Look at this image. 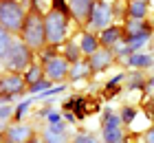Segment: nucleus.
Returning <instances> with one entry per match:
<instances>
[{"label": "nucleus", "instance_id": "nucleus-1", "mask_svg": "<svg viewBox=\"0 0 154 143\" xmlns=\"http://www.w3.org/2000/svg\"><path fill=\"white\" fill-rule=\"evenodd\" d=\"M20 40L31 51H42L46 46V26H44V16L40 13V9H31L26 13L24 26L20 31Z\"/></svg>", "mask_w": 154, "mask_h": 143}, {"label": "nucleus", "instance_id": "nucleus-2", "mask_svg": "<svg viewBox=\"0 0 154 143\" xmlns=\"http://www.w3.org/2000/svg\"><path fill=\"white\" fill-rule=\"evenodd\" d=\"M24 7L18 0H0V26H5L9 33H20L24 26Z\"/></svg>", "mask_w": 154, "mask_h": 143}, {"label": "nucleus", "instance_id": "nucleus-3", "mask_svg": "<svg viewBox=\"0 0 154 143\" xmlns=\"http://www.w3.org/2000/svg\"><path fill=\"white\" fill-rule=\"evenodd\" d=\"M31 60H33V51H31V48L26 46L22 40H13L2 62H5V68L7 70L20 73V70H24V68L31 66Z\"/></svg>", "mask_w": 154, "mask_h": 143}, {"label": "nucleus", "instance_id": "nucleus-4", "mask_svg": "<svg viewBox=\"0 0 154 143\" xmlns=\"http://www.w3.org/2000/svg\"><path fill=\"white\" fill-rule=\"evenodd\" d=\"M44 26H46V44L60 46L66 40V26H68V16L62 11L51 9L44 16Z\"/></svg>", "mask_w": 154, "mask_h": 143}, {"label": "nucleus", "instance_id": "nucleus-5", "mask_svg": "<svg viewBox=\"0 0 154 143\" xmlns=\"http://www.w3.org/2000/svg\"><path fill=\"white\" fill-rule=\"evenodd\" d=\"M110 20H112V5L106 2V0H97L93 16H90V29L95 31H103V29L110 26Z\"/></svg>", "mask_w": 154, "mask_h": 143}, {"label": "nucleus", "instance_id": "nucleus-6", "mask_svg": "<svg viewBox=\"0 0 154 143\" xmlns=\"http://www.w3.org/2000/svg\"><path fill=\"white\" fill-rule=\"evenodd\" d=\"M97 0H68V9H71V16L75 18V22L86 24L90 22V16H93Z\"/></svg>", "mask_w": 154, "mask_h": 143}, {"label": "nucleus", "instance_id": "nucleus-7", "mask_svg": "<svg viewBox=\"0 0 154 143\" xmlns=\"http://www.w3.org/2000/svg\"><path fill=\"white\" fill-rule=\"evenodd\" d=\"M24 75H18V73H11V75H5L0 79V95H24Z\"/></svg>", "mask_w": 154, "mask_h": 143}, {"label": "nucleus", "instance_id": "nucleus-8", "mask_svg": "<svg viewBox=\"0 0 154 143\" xmlns=\"http://www.w3.org/2000/svg\"><path fill=\"white\" fill-rule=\"evenodd\" d=\"M68 73H71V70H68L66 57H55V60L44 64V75H46V79H51L53 84L55 82H62Z\"/></svg>", "mask_w": 154, "mask_h": 143}, {"label": "nucleus", "instance_id": "nucleus-9", "mask_svg": "<svg viewBox=\"0 0 154 143\" xmlns=\"http://www.w3.org/2000/svg\"><path fill=\"white\" fill-rule=\"evenodd\" d=\"M31 139H33V128L26 126V123L11 126V128H7V132H5L7 143H29Z\"/></svg>", "mask_w": 154, "mask_h": 143}, {"label": "nucleus", "instance_id": "nucleus-10", "mask_svg": "<svg viewBox=\"0 0 154 143\" xmlns=\"http://www.w3.org/2000/svg\"><path fill=\"white\" fill-rule=\"evenodd\" d=\"M112 60H115V53L110 51V48H99L97 53H93L88 57L93 73H101V70H106L110 64H112Z\"/></svg>", "mask_w": 154, "mask_h": 143}, {"label": "nucleus", "instance_id": "nucleus-11", "mask_svg": "<svg viewBox=\"0 0 154 143\" xmlns=\"http://www.w3.org/2000/svg\"><path fill=\"white\" fill-rule=\"evenodd\" d=\"M44 143H68V130H66V123H51L44 130V137H42Z\"/></svg>", "mask_w": 154, "mask_h": 143}, {"label": "nucleus", "instance_id": "nucleus-12", "mask_svg": "<svg viewBox=\"0 0 154 143\" xmlns=\"http://www.w3.org/2000/svg\"><path fill=\"white\" fill-rule=\"evenodd\" d=\"M123 29L121 26H115V24H110L108 29H103V31L99 33V44L101 48H112L115 44H119V42L123 40Z\"/></svg>", "mask_w": 154, "mask_h": 143}, {"label": "nucleus", "instance_id": "nucleus-13", "mask_svg": "<svg viewBox=\"0 0 154 143\" xmlns=\"http://www.w3.org/2000/svg\"><path fill=\"white\" fill-rule=\"evenodd\" d=\"M79 48H82V55H93L101 48L99 44V38H95L93 33H82V42H79Z\"/></svg>", "mask_w": 154, "mask_h": 143}, {"label": "nucleus", "instance_id": "nucleus-14", "mask_svg": "<svg viewBox=\"0 0 154 143\" xmlns=\"http://www.w3.org/2000/svg\"><path fill=\"white\" fill-rule=\"evenodd\" d=\"M125 62H128V66H132V68H148V66L154 64V57L150 53H132Z\"/></svg>", "mask_w": 154, "mask_h": 143}, {"label": "nucleus", "instance_id": "nucleus-15", "mask_svg": "<svg viewBox=\"0 0 154 143\" xmlns=\"http://www.w3.org/2000/svg\"><path fill=\"white\" fill-rule=\"evenodd\" d=\"M93 73V68H90V62L88 60H79L73 64V70H71V79L73 82H82L84 77H88Z\"/></svg>", "mask_w": 154, "mask_h": 143}, {"label": "nucleus", "instance_id": "nucleus-16", "mask_svg": "<svg viewBox=\"0 0 154 143\" xmlns=\"http://www.w3.org/2000/svg\"><path fill=\"white\" fill-rule=\"evenodd\" d=\"M64 108H66V112H75V117L77 119H82V117H86V99L84 97H71L68 101L64 104Z\"/></svg>", "mask_w": 154, "mask_h": 143}, {"label": "nucleus", "instance_id": "nucleus-17", "mask_svg": "<svg viewBox=\"0 0 154 143\" xmlns=\"http://www.w3.org/2000/svg\"><path fill=\"white\" fill-rule=\"evenodd\" d=\"M145 13H148V2H143V0H130L128 5V16L132 20H143Z\"/></svg>", "mask_w": 154, "mask_h": 143}, {"label": "nucleus", "instance_id": "nucleus-18", "mask_svg": "<svg viewBox=\"0 0 154 143\" xmlns=\"http://www.w3.org/2000/svg\"><path fill=\"white\" fill-rule=\"evenodd\" d=\"M42 79H44V68H42L40 64H31V66L26 68V73H24V82L29 86H33V84H38Z\"/></svg>", "mask_w": 154, "mask_h": 143}, {"label": "nucleus", "instance_id": "nucleus-19", "mask_svg": "<svg viewBox=\"0 0 154 143\" xmlns=\"http://www.w3.org/2000/svg\"><path fill=\"white\" fill-rule=\"evenodd\" d=\"M125 79H128V86H125L128 90H145V77H143L141 70H134V73H130Z\"/></svg>", "mask_w": 154, "mask_h": 143}, {"label": "nucleus", "instance_id": "nucleus-20", "mask_svg": "<svg viewBox=\"0 0 154 143\" xmlns=\"http://www.w3.org/2000/svg\"><path fill=\"white\" fill-rule=\"evenodd\" d=\"M101 137H103V143H123L125 141L121 128H106V126H103Z\"/></svg>", "mask_w": 154, "mask_h": 143}, {"label": "nucleus", "instance_id": "nucleus-21", "mask_svg": "<svg viewBox=\"0 0 154 143\" xmlns=\"http://www.w3.org/2000/svg\"><path fill=\"white\" fill-rule=\"evenodd\" d=\"M64 55H66V62H71V64L79 62L82 60V48H79V44H75L73 40H68L66 42V48H64Z\"/></svg>", "mask_w": 154, "mask_h": 143}, {"label": "nucleus", "instance_id": "nucleus-22", "mask_svg": "<svg viewBox=\"0 0 154 143\" xmlns=\"http://www.w3.org/2000/svg\"><path fill=\"white\" fill-rule=\"evenodd\" d=\"M11 42H13L11 33L7 31L5 26H0V60H5V55H7V51H9Z\"/></svg>", "mask_w": 154, "mask_h": 143}, {"label": "nucleus", "instance_id": "nucleus-23", "mask_svg": "<svg viewBox=\"0 0 154 143\" xmlns=\"http://www.w3.org/2000/svg\"><path fill=\"white\" fill-rule=\"evenodd\" d=\"M121 114H115L110 108H106L103 110V126L106 128H121Z\"/></svg>", "mask_w": 154, "mask_h": 143}, {"label": "nucleus", "instance_id": "nucleus-24", "mask_svg": "<svg viewBox=\"0 0 154 143\" xmlns=\"http://www.w3.org/2000/svg\"><path fill=\"white\" fill-rule=\"evenodd\" d=\"M145 26H148V22H143V20H130V22H125V35H137Z\"/></svg>", "mask_w": 154, "mask_h": 143}, {"label": "nucleus", "instance_id": "nucleus-25", "mask_svg": "<svg viewBox=\"0 0 154 143\" xmlns=\"http://www.w3.org/2000/svg\"><path fill=\"white\" fill-rule=\"evenodd\" d=\"M48 88H53V82L51 79H46V77H44V79H42V82H38V84H33V86H29V90L33 92V95H40V92H44V90H48Z\"/></svg>", "mask_w": 154, "mask_h": 143}, {"label": "nucleus", "instance_id": "nucleus-26", "mask_svg": "<svg viewBox=\"0 0 154 143\" xmlns=\"http://www.w3.org/2000/svg\"><path fill=\"white\" fill-rule=\"evenodd\" d=\"M57 57V46H53V44H46L44 48H42V62H51V60H55Z\"/></svg>", "mask_w": 154, "mask_h": 143}, {"label": "nucleus", "instance_id": "nucleus-27", "mask_svg": "<svg viewBox=\"0 0 154 143\" xmlns=\"http://www.w3.org/2000/svg\"><path fill=\"white\" fill-rule=\"evenodd\" d=\"M64 90H66V86H64V84L53 86V88H48V90H44V92H40L38 99H46V97H51V95H60V92H64Z\"/></svg>", "mask_w": 154, "mask_h": 143}, {"label": "nucleus", "instance_id": "nucleus-28", "mask_svg": "<svg viewBox=\"0 0 154 143\" xmlns=\"http://www.w3.org/2000/svg\"><path fill=\"white\" fill-rule=\"evenodd\" d=\"M73 143H99V141H97V137H93L88 132H79V134H75Z\"/></svg>", "mask_w": 154, "mask_h": 143}, {"label": "nucleus", "instance_id": "nucleus-29", "mask_svg": "<svg viewBox=\"0 0 154 143\" xmlns=\"http://www.w3.org/2000/svg\"><path fill=\"white\" fill-rule=\"evenodd\" d=\"M29 106H31V99H26V101H22V104H20L18 108H16V112H13V119H16V121H20V119H22L24 114H26V110H29Z\"/></svg>", "mask_w": 154, "mask_h": 143}, {"label": "nucleus", "instance_id": "nucleus-30", "mask_svg": "<svg viewBox=\"0 0 154 143\" xmlns=\"http://www.w3.org/2000/svg\"><path fill=\"white\" fill-rule=\"evenodd\" d=\"M134 117H137V110L130 108V106H125V108L121 110V121H123V123H132Z\"/></svg>", "mask_w": 154, "mask_h": 143}, {"label": "nucleus", "instance_id": "nucleus-31", "mask_svg": "<svg viewBox=\"0 0 154 143\" xmlns=\"http://www.w3.org/2000/svg\"><path fill=\"white\" fill-rule=\"evenodd\" d=\"M13 112H16V108H11L9 104H0V119H9V117H13Z\"/></svg>", "mask_w": 154, "mask_h": 143}, {"label": "nucleus", "instance_id": "nucleus-32", "mask_svg": "<svg viewBox=\"0 0 154 143\" xmlns=\"http://www.w3.org/2000/svg\"><path fill=\"white\" fill-rule=\"evenodd\" d=\"M51 5H53L55 11H62V13H66V16L71 13V9H68V5L64 2V0H51Z\"/></svg>", "mask_w": 154, "mask_h": 143}, {"label": "nucleus", "instance_id": "nucleus-33", "mask_svg": "<svg viewBox=\"0 0 154 143\" xmlns=\"http://www.w3.org/2000/svg\"><path fill=\"white\" fill-rule=\"evenodd\" d=\"M46 117H48V123H60V119H62V117H60V114H57V112H53V110H51V112H48V114H46Z\"/></svg>", "mask_w": 154, "mask_h": 143}, {"label": "nucleus", "instance_id": "nucleus-34", "mask_svg": "<svg viewBox=\"0 0 154 143\" xmlns=\"http://www.w3.org/2000/svg\"><path fill=\"white\" fill-rule=\"evenodd\" d=\"M145 143H154V126L145 132Z\"/></svg>", "mask_w": 154, "mask_h": 143}, {"label": "nucleus", "instance_id": "nucleus-35", "mask_svg": "<svg viewBox=\"0 0 154 143\" xmlns=\"http://www.w3.org/2000/svg\"><path fill=\"white\" fill-rule=\"evenodd\" d=\"M64 119H66V121H75L77 117H75V114H73V112H64Z\"/></svg>", "mask_w": 154, "mask_h": 143}, {"label": "nucleus", "instance_id": "nucleus-36", "mask_svg": "<svg viewBox=\"0 0 154 143\" xmlns=\"http://www.w3.org/2000/svg\"><path fill=\"white\" fill-rule=\"evenodd\" d=\"M29 143H44V141H40V139H31Z\"/></svg>", "mask_w": 154, "mask_h": 143}, {"label": "nucleus", "instance_id": "nucleus-37", "mask_svg": "<svg viewBox=\"0 0 154 143\" xmlns=\"http://www.w3.org/2000/svg\"><path fill=\"white\" fill-rule=\"evenodd\" d=\"M152 106H154V92H152Z\"/></svg>", "mask_w": 154, "mask_h": 143}, {"label": "nucleus", "instance_id": "nucleus-38", "mask_svg": "<svg viewBox=\"0 0 154 143\" xmlns=\"http://www.w3.org/2000/svg\"><path fill=\"white\" fill-rule=\"evenodd\" d=\"M143 2H152V0H143Z\"/></svg>", "mask_w": 154, "mask_h": 143}, {"label": "nucleus", "instance_id": "nucleus-39", "mask_svg": "<svg viewBox=\"0 0 154 143\" xmlns=\"http://www.w3.org/2000/svg\"><path fill=\"white\" fill-rule=\"evenodd\" d=\"M0 141H2V134H0Z\"/></svg>", "mask_w": 154, "mask_h": 143}]
</instances>
